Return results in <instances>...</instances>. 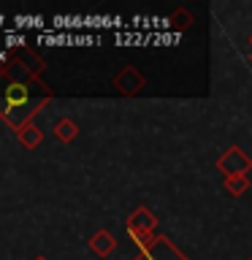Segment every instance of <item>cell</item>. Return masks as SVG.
Listing matches in <instances>:
<instances>
[{"label": "cell", "instance_id": "1", "mask_svg": "<svg viewBox=\"0 0 252 260\" xmlns=\"http://www.w3.org/2000/svg\"><path fill=\"white\" fill-rule=\"evenodd\" d=\"M46 101L49 98H38V101H30L24 106H6V101H0V117L8 122V127H14L16 133H19V130L24 125H30V119L46 106Z\"/></svg>", "mask_w": 252, "mask_h": 260}, {"label": "cell", "instance_id": "2", "mask_svg": "<svg viewBox=\"0 0 252 260\" xmlns=\"http://www.w3.org/2000/svg\"><path fill=\"white\" fill-rule=\"evenodd\" d=\"M217 168L225 174V179L228 176H247V171L252 168V160L239 149V146H231V149L217 160Z\"/></svg>", "mask_w": 252, "mask_h": 260}, {"label": "cell", "instance_id": "3", "mask_svg": "<svg viewBox=\"0 0 252 260\" xmlns=\"http://www.w3.org/2000/svg\"><path fill=\"white\" fill-rule=\"evenodd\" d=\"M36 87V76L30 81H8V87L3 89V101L6 106H24L30 103V89Z\"/></svg>", "mask_w": 252, "mask_h": 260}, {"label": "cell", "instance_id": "4", "mask_svg": "<svg viewBox=\"0 0 252 260\" xmlns=\"http://www.w3.org/2000/svg\"><path fill=\"white\" fill-rule=\"evenodd\" d=\"M136 260H187V257L166 239V236H160V241L154 244L149 252H141V255H138Z\"/></svg>", "mask_w": 252, "mask_h": 260}, {"label": "cell", "instance_id": "5", "mask_svg": "<svg viewBox=\"0 0 252 260\" xmlns=\"http://www.w3.org/2000/svg\"><path fill=\"white\" fill-rule=\"evenodd\" d=\"M114 87H117L122 95H133V92H138V89L144 87V76L136 68L128 65V68H122L117 76H114Z\"/></svg>", "mask_w": 252, "mask_h": 260}, {"label": "cell", "instance_id": "6", "mask_svg": "<svg viewBox=\"0 0 252 260\" xmlns=\"http://www.w3.org/2000/svg\"><path fill=\"white\" fill-rule=\"evenodd\" d=\"M114 247H117V239H114L109 231H98L92 239H89V249H92L98 257H109L114 252Z\"/></svg>", "mask_w": 252, "mask_h": 260}, {"label": "cell", "instance_id": "7", "mask_svg": "<svg viewBox=\"0 0 252 260\" xmlns=\"http://www.w3.org/2000/svg\"><path fill=\"white\" fill-rule=\"evenodd\" d=\"M128 231H154V217H152V211L149 209H144V206H138L133 214H130L128 219Z\"/></svg>", "mask_w": 252, "mask_h": 260}, {"label": "cell", "instance_id": "8", "mask_svg": "<svg viewBox=\"0 0 252 260\" xmlns=\"http://www.w3.org/2000/svg\"><path fill=\"white\" fill-rule=\"evenodd\" d=\"M128 236L133 239V244H136V247L141 249V252H149L154 244L160 241V236L154 233V231H149V233H146V231H128Z\"/></svg>", "mask_w": 252, "mask_h": 260}, {"label": "cell", "instance_id": "9", "mask_svg": "<svg viewBox=\"0 0 252 260\" xmlns=\"http://www.w3.org/2000/svg\"><path fill=\"white\" fill-rule=\"evenodd\" d=\"M16 136H19L22 146H27V149H36V146L41 144V138H44V133H41V130H38L36 125H33V122H30V125H24Z\"/></svg>", "mask_w": 252, "mask_h": 260}, {"label": "cell", "instance_id": "10", "mask_svg": "<svg viewBox=\"0 0 252 260\" xmlns=\"http://www.w3.org/2000/svg\"><path fill=\"white\" fill-rule=\"evenodd\" d=\"M54 136L60 138V141H73V138L79 136V125L73 119H60L54 125Z\"/></svg>", "mask_w": 252, "mask_h": 260}, {"label": "cell", "instance_id": "11", "mask_svg": "<svg viewBox=\"0 0 252 260\" xmlns=\"http://www.w3.org/2000/svg\"><path fill=\"white\" fill-rule=\"evenodd\" d=\"M225 190H228V195H244L249 190V176H228Z\"/></svg>", "mask_w": 252, "mask_h": 260}, {"label": "cell", "instance_id": "12", "mask_svg": "<svg viewBox=\"0 0 252 260\" xmlns=\"http://www.w3.org/2000/svg\"><path fill=\"white\" fill-rule=\"evenodd\" d=\"M19 62H22V65H24V68H27L30 73H33V76H38V73L44 71V62H41L36 54H30L27 49H19Z\"/></svg>", "mask_w": 252, "mask_h": 260}, {"label": "cell", "instance_id": "13", "mask_svg": "<svg viewBox=\"0 0 252 260\" xmlns=\"http://www.w3.org/2000/svg\"><path fill=\"white\" fill-rule=\"evenodd\" d=\"M14 24H16V30H24V27L44 30L46 27V19H44V16H14Z\"/></svg>", "mask_w": 252, "mask_h": 260}, {"label": "cell", "instance_id": "14", "mask_svg": "<svg viewBox=\"0 0 252 260\" xmlns=\"http://www.w3.org/2000/svg\"><path fill=\"white\" fill-rule=\"evenodd\" d=\"M24 44H27V36H24V32L8 30L6 38H3V46H6V49H24Z\"/></svg>", "mask_w": 252, "mask_h": 260}, {"label": "cell", "instance_id": "15", "mask_svg": "<svg viewBox=\"0 0 252 260\" xmlns=\"http://www.w3.org/2000/svg\"><path fill=\"white\" fill-rule=\"evenodd\" d=\"M0 62H8V52H0Z\"/></svg>", "mask_w": 252, "mask_h": 260}, {"label": "cell", "instance_id": "16", "mask_svg": "<svg viewBox=\"0 0 252 260\" xmlns=\"http://www.w3.org/2000/svg\"><path fill=\"white\" fill-rule=\"evenodd\" d=\"M36 260H46V257H36Z\"/></svg>", "mask_w": 252, "mask_h": 260}, {"label": "cell", "instance_id": "17", "mask_svg": "<svg viewBox=\"0 0 252 260\" xmlns=\"http://www.w3.org/2000/svg\"><path fill=\"white\" fill-rule=\"evenodd\" d=\"M249 62H252V54H249Z\"/></svg>", "mask_w": 252, "mask_h": 260}, {"label": "cell", "instance_id": "18", "mask_svg": "<svg viewBox=\"0 0 252 260\" xmlns=\"http://www.w3.org/2000/svg\"><path fill=\"white\" fill-rule=\"evenodd\" d=\"M249 44H252V38H249Z\"/></svg>", "mask_w": 252, "mask_h": 260}]
</instances>
